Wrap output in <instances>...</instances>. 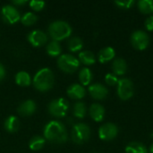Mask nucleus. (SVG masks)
<instances>
[{"label": "nucleus", "instance_id": "18", "mask_svg": "<svg viewBox=\"0 0 153 153\" xmlns=\"http://www.w3.org/2000/svg\"><path fill=\"white\" fill-rule=\"evenodd\" d=\"M4 129L9 132V133H15L18 131L20 127V121L19 119L14 117V116H10L8 117L4 123Z\"/></svg>", "mask_w": 153, "mask_h": 153}, {"label": "nucleus", "instance_id": "10", "mask_svg": "<svg viewBox=\"0 0 153 153\" xmlns=\"http://www.w3.org/2000/svg\"><path fill=\"white\" fill-rule=\"evenodd\" d=\"M1 13L4 21L10 24H13L21 20V15L19 11L13 5L5 4L1 9Z\"/></svg>", "mask_w": 153, "mask_h": 153}, {"label": "nucleus", "instance_id": "35", "mask_svg": "<svg viewBox=\"0 0 153 153\" xmlns=\"http://www.w3.org/2000/svg\"><path fill=\"white\" fill-rule=\"evenodd\" d=\"M150 152L153 153V143H152V144L151 148H150Z\"/></svg>", "mask_w": 153, "mask_h": 153}, {"label": "nucleus", "instance_id": "7", "mask_svg": "<svg viewBox=\"0 0 153 153\" xmlns=\"http://www.w3.org/2000/svg\"><path fill=\"white\" fill-rule=\"evenodd\" d=\"M117 95L123 100H127L134 95V83L130 79L122 78L117 82Z\"/></svg>", "mask_w": 153, "mask_h": 153}, {"label": "nucleus", "instance_id": "13", "mask_svg": "<svg viewBox=\"0 0 153 153\" xmlns=\"http://www.w3.org/2000/svg\"><path fill=\"white\" fill-rule=\"evenodd\" d=\"M37 106L36 103L31 100H25L24 102H22L17 108V111L20 115L23 116V117H29L31 116L32 114H34V112L36 111Z\"/></svg>", "mask_w": 153, "mask_h": 153}, {"label": "nucleus", "instance_id": "31", "mask_svg": "<svg viewBox=\"0 0 153 153\" xmlns=\"http://www.w3.org/2000/svg\"><path fill=\"white\" fill-rule=\"evenodd\" d=\"M115 4L120 8L128 9L134 4V0H121V1H115Z\"/></svg>", "mask_w": 153, "mask_h": 153}, {"label": "nucleus", "instance_id": "25", "mask_svg": "<svg viewBox=\"0 0 153 153\" xmlns=\"http://www.w3.org/2000/svg\"><path fill=\"white\" fill-rule=\"evenodd\" d=\"M83 47V41L79 37H73L68 41V48L72 52H77Z\"/></svg>", "mask_w": 153, "mask_h": 153}, {"label": "nucleus", "instance_id": "32", "mask_svg": "<svg viewBox=\"0 0 153 153\" xmlns=\"http://www.w3.org/2000/svg\"><path fill=\"white\" fill-rule=\"evenodd\" d=\"M145 28L148 30H153V15L149 16L146 20H145Z\"/></svg>", "mask_w": 153, "mask_h": 153}, {"label": "nucleus", "instance_id": "3", "mask_svg": "<svg viewBox=\"0 0 153 153\" xmlns=\"http://www.w3.org/2000/svg\"><path fill=\"white\" fill-rule=\"evenodd\" d=\"M72 27L65 21H55L48 26V33L55 41H60L72 34Z\"/></svg>", "mask_w": 153, "mask_h": 153}, {"label": "nucleus", "instance_id": "5", "mask_svg": "<svg viewBox=\"0 0 153 153\" xmlns=\"http://www.w3.org/2000/svg\"><path fill=\"white\" fill-rule=\"evenodd\" d=\"M57 65L63 72L67 74H72L74 73L79 68L80 61L72 55L65 54L58 57Z\"/></svg>", "mask_w": 153, "mask_h": 153}, {"label": "nucleus", "instance_id": "15", "mask_svg": "<svg viewBox=\"0 0 153 153\" xmlns=\"http://www.w3.org/2000/svg\"><path fill=\"white\" fill-rule=\"evenodd\" d=\"M90 115L94 121L100 122L104 119L105 109L102 105L99 103H93L90 108Z\"/></svg>", "mask_w": 153, "mask_h": 153}, {"label": "nucleus", "instance_id": "4", "mask_svg": "<svg viewBox=\"0 0 153 153\" xmlns=\"http://www.w3.org/2000/svg\"><path fill=\"white\" fill-rule=\"evenodd\" d=\"M91 137V128L83 123L75 124L72 130V140L77 144H82Z\"/></svg>", "mask_w": 153, "mask_h": 153}, {"label": "nucleus", "instance_id": "11", "mask_svg": "<svg viewBox=\"0 0 153 153\" xmlns=\"http://www.w3.org/2000/svg\"><path fill=\"white\" fill-rule=\"evenodd\" d=\"M27 39H28L29 42L33 47H36V48L43 46L48 41L47 34L39 30H32L31 32H30L28 34Z\"/></svg>", "mask_w": 153, "mask_h": 153}, {"label": "nucleus", "instance_id": "16", "mask_svg": "<svg viewBox=\"0 0 153 153\" xmlns=\"http://www.w3.org/2000/svg\"><path fill=\"white\" fill-rule=\"evenodd\" d=\"M112 70L116 75H123L127 71L126 61L121 57L116 58L112 64Z\"/></svg>", "mask_w": 153, "mask_h": 153}, {"label": "nucleus", "instance_id": "19", "mask_svg": "<svg viewBox=\"0 0 153 153\" xmlns=\"http://www.w3.org/2000/svg\"><path fill=\"white\" fill-rule=\"evenodd\" d=\"M126 153H148L144 144L139 142L129 143L126 147Z\"/></svg>", "mask_w": 153, "mask_h": 153}, {"label": "nucleus", "instance_id": "8", "mask_svg": "<svg viewBox=\"0 0 153 153\" xmlns=\"http://www.w3.org/2000/svg\"><path fill=\"white\" fill-rule=\"evenodd\" d=\"M131 43L134 48L138 50H143L150 43L149 35L143 30H137L131 35Z\"/></svg>", "mask_w": 153, "mask_h": 153}, {"label": "nucleus", "instance_id": "17", "mask_svg": "<svg viewBox=\"0 0 153 153\" xmlns=\"http://www.w3.org/2000/svg\"><path fill=\"white\" fill-rule=\"evenodd\" d=\"M115 56H116L115 49L111 47H106L99 52L98 58L100 63H107L112 60L115 57Z\"/></svg>", "mask_w": 153, "mask_h": 153}, {"label": "nucleus", "instance_id": "9", "mask_svg": "<svg viewBox=\"0 0 153 153\" xmlns=\"http://www.w3.org/2000/svg\"><path fill=\"white\" fill-rule=\"evenodd\" d=\"M118 134L117 126L113 123H106L99 129V136L101 140L111 141L117 137Z\"/></svg>", "mask_w": 153, "mask_h": 153}, {"label": "nucleus", "instance_id": "34", "mask_svg": "<svg viewBox=\"0 0 153 153\" xmlns=\"http://www.w3.org/2000/svg\"><path fill=\"white\" fill-rule=\"evenodd\" d=\"M12 3L15 5H22V4H25L27 1L26 0H13Z\"/></svg>", "mask_w": 153, "mask_h": 153}, {"label": "nucleus", "instance_id": "6", "mask_svg": "<svg viewBox=\"0 0 153 153\" xmlns=\"http://www.w3.org/2000/svg\"><path fill=\"white\" fill-rule=\"evenodd\" d=\"M69 109V102L64 99L59 98L53 100L48 104V112L55 117H64L67 114Z\"/></svg>", "mask_w": 153, "mask_h": 153}, {"label": "nucleus", "instance_id": "1", "mask_svg": "<svg viewBox=\"0 0 153 153\" xmlns=\"http://www.w3.org/2000/svg\"><path fill=\"white\" fill-rule=\"evenodd\" d=\"M44 138L53 143L62 144L68 140V134L64 124L53 120L46 125L44 128Z\"/></svg>", "mask_w": 153, "mask_h": 153}, {"label": "nucleus", "instance_id": "22", "mask_svg": "<svg viewBox=\"0 0 153 153\" xmlns=\"http://www.w3.org/2000/svg\"><path fill=\"white\" fill-rule=\"evenodd\" d=\"M45 143H46V139L44 137L36 135L30 140L29 147L31 151H39L44 147Z\"/></svg>", "mask_w": 153, "mask_h": 153}, {"label": "nucleus", "instance_id": "21", "mask_svg": "<svg viewBox=\"0 0 153 153\" xmlns=\"http://www.w3.org/2000/svg\"><path fill=\"white\" fill-rule=\"evenodd\" d=\"M79 61L82 62L83 65H91L96 62V57H95V55L91 51L85 50L79 54Z\"/></svg>", "mask_w": 153, "mask_h": 153}, {"label": "nucleus", "instance_id": "29", "mask_svg": "<svg viewBox=\"0 0 153 153\" xmlns=\"http://www.w3.org/2000/svg\"><path fill=\"white\" fill-rule=\"evenodd\" d=\"M30 7L36 11V12H39V11H41L44 7H45V4L46 3L44 1H39V0H31L30 3Z\"/></svg>", "mask_w": 153, "mask_h": 153}, {"label": "nucleus", "instance_id": "14", "mask_svg": "<svg viewBox=\"0 0 153 153\" xmlns=\"http://www.w3.org/2000/svg\"><path fill=\"white\" fill-rule=\"evenodd\" d=\"M66 92H67V95L71 99H74V100H81L86 94L84 87L78 83H74V84L70 85L67 88Z\"/></svg>", "mask_w": 153, "mask_h": 153}, {"label": "nucleus", "instance_id": "20", "mask_svg": "<svg viewBox=\"0 0 153 153\" xmlns=\"http://www.w3.org/2000/svg\"><path fill=\"white\" fill-rule=\"evenodd\" d=\"M15 82L22 87H27L30 86V84L31 83V79H30V75L25 72V71H21L18 72L15 75Z\"/></svg>", "mask_w": 153, "mask_h": 153}, {"label": "nucleus", "instance_id": "23", "mask_svg": "<svg viewBox=\"0 0 153 153\" xmlns=\"http://www.w3.org/2000/svg\"><path fill=\"white\" fill-rule=\"evenodd\" d=\"M79 79H80L81 83H82L83 86L89 85L90 82H91V79H92L91 71L89 68H87V67L82 68V69L80 71V73H79Z\"/></svg>", "mask_w": 153, "mask_h": 153}, {"label": "nucleus", "instance_id": "12", "mask_svg": "<svg viewBox=\"0 0 153 153\" xmlns=\"http://www.w3.org/2000/svg\"><path fill=\"white\" fill-rule=\"evenodd\" d=\"M89 92L95 100H104L108 94V90L101 83H94L89 87Z\"/></svg>", "mask_w": 153, "mask_h": 153}, {"label": "nucleus", "instance_id": "24", "mask_svg": "<svg viewBox=\"0 0 153 153\" xmlns=\"http://www.w3.org/2000/svg\"><path fill=\"white\" fill-rule=\"evenodd\" d=\"M62 48L60 44L57 41H51L47 46V53L50 56H58L61 54Z\"/></svg>", "mask_w": 153, "mask_h": 153}, {"label": "nucleus", "instance_id": "30", "mask_svg": "<svg viewBox=\"0 0 153 153\" xmlns=\"http://www.w3.org/2000/svg\"><path fill=\"white\" fill-rule=\"evenodd\" d=\"M105 82H107V84L110 85V86H114V85H117L118 82V78L115 74H111L108 73L106 74L105 76Z\"/></svg>", "mask_w": 153, "mask_h": 153}, {"label": "nucleus", "instance_id": "2", "mask_svg": "<svg viewBox=\"0 0 153 153\" xmlns=\"http://www.w3.org/2000/svg\"><path fill=\"white\" fill-rule=\"evenodd\" d=\"M33 85L39 91H49L54 84V74L49 68H42L33 77Z\"/></svg>", "mask_w": 153, "mask_h": 153}, {"label": "nucleus", "instance_id": "27", "mask_svg": "<svg viewBox=\"0 0 153 153\" xmlns=\"http://www.w3.org/2000/svg\"><path fill=\"white\" fill-rule=\"evenodd\" d=\"M138 8L143 13H153V1L140 0L138 2Z\"/></svg>", "mask_w": 153, "mask_h": 153}, {"label": "nucleus", "instance_id": "28", "mask_svg": "<svg viewBox=\"0 0 153 153\" xmlns=\"http://www.w3.org/2000/svg\"><path fill=\"white\" fill-rule=\"evenodd\" d=\"M38 20V17L36 14H34L31 12H28L26 13H24L22 17H21V22L22 24L26 25V26H30L33 25Z\"/></svg>", "mask_w": 153, "mask_h": 153}, {"label": "nucleus", "instance_id": "26", "mask_svg": "<svg viewBox=\"0 0 153 153\" xmlns=\"http://www.w3.org/2000/svg\"><path fill=\"white\" fill-rule=\"evenodd\" d=\"M73 112H74V115L75 117L83 118L86 116V112H87V108H86L85 104L83 102H81V101L76 102L74 106Z\"/></svg>", "mask_w": 153, "mask_h": 153}, {"label": "nucleus", "instance_id": "33", "mask_svg": "<svg viewBox=\"0 0 153 153\" xmlns=\"http://www.w3.org/2000/svg\"><path fill=\"white\" fill-rule=\"evenodd\" d=\"M4 77H5V69L4 65L0 63V82L3 81Z\"/></svg>", "mask_w": 153, "mask_h": 153}]
</instances>
